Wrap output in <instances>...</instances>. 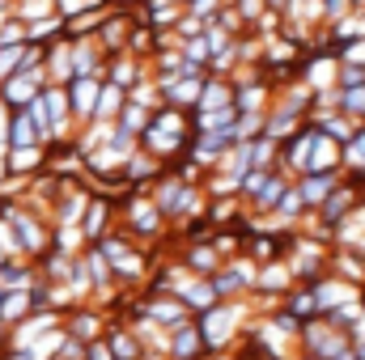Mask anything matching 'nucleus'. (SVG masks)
I'll use <instances>...</instances> for the list:
<instances>
[]
</instances>
